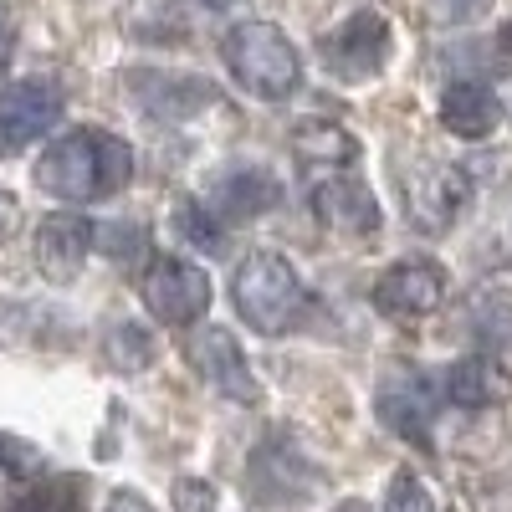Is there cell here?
Returning a JSON list of instances; mask_svg holds the SVG:
<instances>
[{
	"mask_svg": "<svg viewBox=\"0 0 512 512\" xmlns=\"http://www.w3.org/2000/svg\"><path fill=\"white\" fill-rule=\"evenodd\" d=\"M134 180V149L108 128H72L36 159V185L57 200H103Z\"/></svg>",
	"mask_w": 512,
	"mask_h": 512,
	"instance_id": "obj_1",
	"label": "cell"
},
{
	"mask_svg": "<svg viewBox=\"0 0 512 512\" xmlns=\"http://www.w3.org/2000/svg\"><path fill=\"white\" fill-rule=\"evenodd\" d=\"M221 57L231 67V77L251 98H267V103H282L303 88V57L287 41L282 26L272 21H241L226 31L221 41Z\"/></svg>",
	"mask_w": 512,
	"mask_h": 512,
	"instance_id": "obj_2",
	"label": "cell"
},
{
	"mask_svg": "<svg viewBox=\"0 0 512 512\" xmlns=\"http://www.w3.org/2000/svg\"><path fill=\"white\" fill-rule=\"evenodd\" d=\"M231 303H236L246 328L277 338L297 323L308 292H303V277H297V267L282 251H251L231 277Z\"/></svg>",
	"mask_w": 512,
	"mask_h": 512,
	"instance_id": "obj_3",
	"label": "cell"
},
{
	"mask_svg": "<svg viewBox=\"0 0 512 512\" xmlns=\"http://www.w3.org/2000/svg\"><path fill=\"white\" fill-rule=\"evenodd\" d=\"M390 52H395V26H390V16H379V11H354L344 26H333L318 41V57H323L328 77H338V82L379 77L384 62H390Z\"/></svg>",
	"mask_w": 512,
	"mask_h": 512,
	"instance_id": "obj_4",
	"label": "cell"
},
{
	"mask_svg": "<svg viewBox=\"0 0 512 512\" xmlns=\"http://www.w3.org/2000/svg\"><path fill=\"white\" fill-rule=\"evenodd\" d=\"M246 492H251L256 507H303L318 492V472L308 466V456L287 441V431H272L251 451Z\"/></svg>",
	"mask_w": 512,
	"mask_h": 512,
	"instance_id": "obj_5",
	"label": "cell"
},
{
	"mask_svg": "<svg viewBox=\"0 0 512 512\" xmlns=\"http://www.w3.org/2000/svg\"><path fill=\"white\" fill-rule=\"evenodd\" d=\"M139 292H144V308L164 328H190L210 308V277L195 262H185V256H154L144 267Z\"/></svg>",
	"mask_w": 512,
	"mask_h": 512,
	"instance_id": "obj_6",
	"label": "cell"
},
{
	"mask_svg": "<svg viewBox=\"0 0 512 512\" xmlns=\"http://www.w3.org/2000/svg\"><path fill=\"white\" fill-rule=\"evenodd\" d=\"M446 303V267L431 256H400L374 282V308L395 323H420Z\"/></svg>",
	"mask_w": 512,
	"mask_h": 512,
	"instance_id": "obj_7",
	"label": "cell"
},
{
	"mask_svg": "<svg viewBox=\"0 0 512 512\" xmlns=\"http://www.w3.org/2000/svg\"><path fill=\"white\" fill-rule=\"evenodd\" d=\"M185 354H190V369H195L216 395H226V400H236V405H256V400H262V379L251 374L241 344H236L226 328H216V323L195 328L190 344H185Z\"/></svg>",
	"mask_w": 512,
	"mask_h": 512,
	"instance_id": "obj_8",
	"label": "cell"
},
{
	"mask_svg": "<svg viewBox=\"0 0 512 512\" xmlns=\"http://www.w3.org/2000/svg\"><path fill=\"white\" fill-rule=\"evenodd\" d=\"M62 118V93L41 77L0 88V154H21Z\"/></svg>",
	"mask_w": 512,
	"mask_h": 512,
	"instance_id": "obj_9",
	"label": "cell"
},
{
	"mask_svg": "<svg viewBox=\"0 0 512 512\" xmlns=\"http://www.w3.org/2000/svg\"><path fill=\"white\" fill-rule=\"evenodd\" d=\"M436 410H441V395L431 390V379H420V374H410V369H395V374L379 379L374 415L390 425L400 441H431Z\"/></svg>",
	"mask_w": 512,
	"mask_h": 512,
	"instance_id": "obj_10",
	"label": "cell"
},
{
	"mask_svg": "<svg viewBox=\"0 0 512 512\" xmlns=\"http://www.w3.org/2000/svg\"><path fill=\"white\" fill-rule=\"evenodd\" d=\"M313 216H318V226L333 231V236L369 241V236L379 231V221H384V210H379V200H374V190H369L364 180H354V175H328V180H318V190H313Z\"/></svg>",
	"mask_w": 512,
	"mask_h": 512,
	"instance_id": "obj_11",
	"label": "cell"
},
{
	"mask_svg": "<svg viewBox=\"0 0 512 512\" xmlns=\"http://www.w3.org/2000/svg\"><path fill=\"white\" fill-rule=\"evenodd\" d=\"M88 251H93V226L82 216H72V210H57V216H47L36 226V267L57 287H67L82 272Z\"/></svg>",
	"mask_w": 512,
	"mask_h": 512,
	"instance_id": "obj_12",
	"label": "cell"
},
{
	"mask_svg": "<svg viewBox=\"0 0 512 512\" xmlns=\"http://www.w3.org/2000/svg\"><path fill=\"white\" fill-rule=\"evenodd\" d=\"M441 395L461 410H497L512 400V374L492 354H472V359H456L441 374Z\"/></svg>",
	"mask_w": 512,
	"mask_h": 512,
	"instance_id": "obj_13",
	"label": "cell"
},
{
	"mask_svg": "<svg viewBox=\"0 0 512 512\" xmlns=\"http://www.w3.org/2000/svg\"><path fill=\"white\" fill-rule=\"evenodd\" d=\"M497 123H502V103H497V93L487 88V82L461 77V82H451V88L441 93V128L451 139L477 144V139L497 134Z\"/></svg>",
	"mask_w": 512,
	"mask_h": 512,
	"instance_id": "obj_14",
	"label": "cell"
},
{
	"mask_svg": "<svg viewBox=\"0 0 512 512\" xmlns=\"http://www.w3.org/2000/svg\"><path fill=\"white\" fill-rule=\"evenodd\" d=\"M292 154L303 169H328V175H349V169L359 164V139L349 134V128L338 123H303L292 134Z\"/></svg>",
	"mask_w": 512,
	"mask_h": 512,
	"instance_id": "obj_15",
	"label": "cell"
},
{
	"mask_svg": "<svg viewBox=\"0 0 512 512\" xmlns=\"http://www.w3.org/2000/svg\"><path fill=\"white\" fill-rule=\"evenodd\" d=\"M277 200H282V185L267 175V169H236V175H226L216 185V200L210 205L231 221H251V216H267Z\"/></svg>",
	"mask_w": 512,
	"mask_h": 512,
	"instance_id": "obj_16",
	"label": "cell"
},
{
	"mask_svg": "<svg viewBox=\"0 0 512 512\" xmlns=\"http://www.w3.org/2000/svg\"><path fill=\"white\" fill-rule=\"evenodd\" d=\"M103 354H108V364H113L118 374H144V369L159 359V344H154V333H149L144 323L123 318V323H113V328L103 333Z\"/></svg>",
	"mask_w": 512,
	"mask_h": 512,
	"instance_id": "obj_17",
	"label": "cell"
},
{
	"mask_svg": "<svg viewBox=\"0 0 512 512\" xmlns=\"http://www.w3.org/2000/svg\"><path fill=\"white\" fill-rule=\"evenodd\" d=\"M472 323L487 344L512 349V287H487L477 303H472Z\"/></svg>",
	"mask_w": 512,
	"mask_h": 512,
	"instance_id": "obj_18",
	"label": "cell"
},
{
	"mask_svg": "<svg viewBox=\"0 0 512 512\" xmlns=\"http://www.w3.org/2000/svg\"><path fill=\"white\" fill-rule=\"evenodd\" d=\"M6 512H82V477H47L26 497H16Z\"/></svg>",
	"mask_w": 512,
	"mask_h": 512,
	"instance_id": "obj_19",
	"label": "cell"
},
{
	"mask_svg": "<svg viewBox=\"0 0 512 512\" xmlns=\"http://www.w3.org/2000/svg\"><path fill=\"white\" fill-rule=\"evenodd\" d=\"M384 512H441V502L410 466H400V472L390 477V492H384Z\"/></svg>",
	"mask_w": 512,
	"mask_h": 512,
	"instance_id": "obj_20",
	"label": "cell"
},
{
	"mask_svg": "<svg viewBox=\"0 0 512 512\" xmlns=\"http://www.w3.org/2000/svg\"><path fill=\"white\" fill-rule=\"evenodd\" d=\"M175 231H180L190 246H200V251H221V226L205 216L200 200H180V205H175Z\"/></svg>",
	"mask_w": 512,
	"mask_h": 512,
	"instance_id": "obj_21",
	"label": "cell"
},
{
	"mask_svg": "<svg viewBox=\"0 0 512 512\" xmlns=\"http://www.w3.org/2000/svg\"><path fill=\"white\" fill-rule=\"evenodd\" d=\"M0 472L6 477H36L41 472V446H31L26 436H16V431H0Z\"/></svg>",
	"mask_w": 512,
	"mask_h": 512,
	"instance_id": "obj_22",
	"label": "cell"
},
{
	"mask_svg": "<svg viewBox=\"0 0 512 512\" xmlns=\"http://www.w3.org/2000/svg\"><path fill=\"white\" fill-rule=\"evenodd\" d=\"M98 241H103V251H108V256H123V262L144 251V231H139V226H123V221H118V226H103V236H98Z\"/></svg>",
	"mask_w": 512,
	"mask_h": 512,
	"instance_id": "obj_23",
	"label": "cell"
},
{
	"mask_svg": "<svg viewBox=\"0 0 512 512\" xmlns=\"http://www.w3.org/2000/svg\"><path fill=\"white\" fill-rule=\"evenodd\" d=\"M210 502H216V492H210L205 482H195V477H180L175 482V507L180 512H210Z\"/></svg>",
	"mask_w": 512,
	"mask_h": 512,
	"instance_id": "obj_24",
	"label": "cell"
},
{
	"mask_svg": "<svg viewBox=\"0 0 512 512\" xmlns=\"http://www.w3.org/2000/svg\"><path fill=\"white\" fill-rule=\"evenodd\" d=\"M103 512H154V502L149 497H139V492H128V487H118L113 497H108V507Z\"/></svg>",
	"mask_w": 512,
	"mask_h": 512,
	"instance_id": "obj_25",
	"label": "cell"
},
{
	"mask_svg": "<svg viewBox=\"0 0 512 512\" xmlns=\"http://www.w3.org/2000/svg\"><path fill=\"white\" fill-rule=\"evenodd\" d=\"M11 221H16V200L0 190V241H6V231H11Z\"/></svg>",
	"mask_w": 512,
	"mask_h": 512,
	"instance_id": "obj_26",
	"label": "cell"
},
{
	"mask_svg": "<svg viewBox=\"0 0 512 512\" xmlns=\"http://www.w3.org/2000/svg\"><path fill=\"white\" fill-rule=\"evenodd\" d=\"M333 512H374V507H369V502H364V497H344V502H338V507H333Z\"/></svg>",
	"mask_w": 512,
	"mask_h": 512,
	"instance_id": "obj_27",
	"label": "cell"
},
{
	"mask_svg": "<svg viewBox=\"0 0 512 512\" xmlns=\"http://www.w3.org/2000/svg\"><path fill=\"white\" fill-rule=\"evenodd\" d=\"M497 47L512 57V16H507V21H502V31H497Z\"/></svg>",
	"mask_w": 512,
	"mask_h": 512,
	"instance_id": "obj_28",
	"label": "cell"
},
{
	"mask_svg": "<svg viewBox=\"0 0 512 512\" xmlns=\"http://www.w3.org/2000/svg\"><path fill=\"white\" fill-rule=\"evenodd\" d=\"M205 6H216V11H226V6H241V0H205Z\"/></svg>",
	"mask_w": 512,
	"mask_h": 512,
	"instance_id": "obj_29",
	"label": "cell"
},
{
	"mask_svg": "<svg viewBox=\"0 0 512 512\" xmlns=\"http://www.w3.org/2000/svg\"><path fill=\"white\" fill-rule=\"evenodd\" d=\"M0 57H6V26H0Z\"/></svg>",
	"mask_w": 512,
	"mask_h": 512,
	"instance_id": "obj_30",
	"label": "cell"
}]
</instances>
